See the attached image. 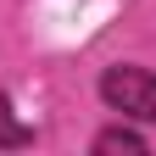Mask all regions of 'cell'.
Listing matches in <instances>:
<instances>
[{
	"mask_svg": "<svg viewBox=\"0 0 156 156\" xmlns=\"http://www.w3.org/2000/svg\"><path fill=\"white\" fill-rule=\"evenodd\" d=\"M101 101L134 123H156V73L145 67H106L101 73Z\"/></svg>",
	"mask_w": 156,
	"mask_h": 156,
	"instance_id": "cell-1",
	"label": "cell"
},
{
	"mask_svg": "<svg viewBox=\"0 0 156 156\" xmlns=\"http://www.w3.org/2000/svg\"><path fill=\"white\" fill-rule=\"evenodd\" d=\"M95 151H128V156H140V151H145V134H134V128H106V134H95Z\"/></svg>",
	"mask_w": 156,
	"mask_h": 156,
	"instance_id": "cell-3",
	"label": "cell"
},
{
	"mask_svg": "<svg viewBox=\"0 0 156 156\" xmlns=\"http://www.w3.org/2000/svg\"><path fill=\"white\" fill-rule=\"evenodd\" d=\"M28 140H34V128L11 112V101H6V95H0V151H17V145H28Z\"/></svg>",
	"mask_w": 156,
	"mask_h": 156,
	"instance_id": "cell-2",
	"label": "cell"
}]
</instances>
